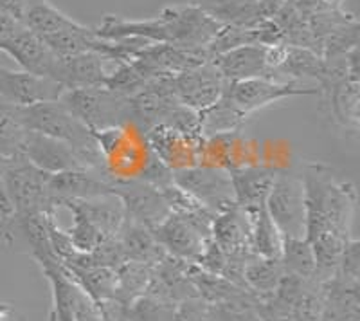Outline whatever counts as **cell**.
I'll return each mask as SVG.
<instances>
[{
    "mask_svg": "<svg viewBox=\"0 0 360 321\" xmlns=\"http://www.w3.org/2000/svg\"><path fill=\"white\" fill-rule=\"evenodd\" d=\"M304 239L315 256L314 280L335 276L340 255L352 237L356 211V191L352 182L335 175L323 163H310L303 172Z\"/></svg>",
    "mask_w": 360,
    "mask_h": 321,
    "instance_id": "obj_1",
    "label": "cell"
},
{
    "mask_svg": "<svg viewBox=\"0 0 360 321\" xmlns=\"http://www.w3.org/2000/svg\"><path fill=\"white\" fill-rule=\"evenodd\" d=\"M96 29L103 40L141 38L148 44L176 47H207L218 37L224 24L198 4L169 6L152 18L134 20L107 15Z\"/></svg>",
    "mask_w": 360,
    "mask_h": 321,
    "instance_id": "obj_2",
    "label": "cell"
},
{
    "mask_svg": "<svg viewBox=\"0 0 360 321\" xmlns=\"http://www.w3.org/2000/svg\"><path fill=\"white\" fill-rule=\"evenodd\" d=\"M20 112L27 130L62 141L78 153L83 165L90 172L101 173L103 177H107L94 132L76 115L70 114L60 99L31 105V107H20Z\"/></svg>",
    "mask_w": 360,
    "mask_h": 321,
    "instance_id": "obj_3",
    "label": "cell"
},
{
    "mask_svg": "<svg viewBox=\"0 0 360 321\" xmlns=\"http://www.w3.org/2000/svg\"><path fill=\"white\" fill-rule=\"evenodd\" d=\"M108 181H143L155 156L150 150L146 130L135 121L94 132Z\"/></svg>",
    "mask_w": 360,
    "mask_h": 321,
    "instance_id": "obj_4",
    "label": "cell"
},
{
    "mask_svg": "<svg viewBox=\"0 0 360 321\" xmlns=\"http://www.w3.org/2000/svg\"><path fill=\"white\" fill-rule=\"evenodd\" d=\"M0 179L11 215H56L49 195V173L38 170L24 156L0 157Z\"/></svg>",
    "mask_w": 360,
    "mask_h": 321,
    "instance_id": "obj_5",
    "label": "cell"
},
{
    "mask_svg": "<svg viewBox=\"0 0 360 321\" xmlns=\"http://www.w3.org/2000/svg\"><path fill=\"white\" fill-rule=\"evenodd\" d=\"M213 218L214 215L205 210L169 213L152 233L169 256L197 265L213 239Z\"/></svg>",
    "mask_w": 360,
    "mask_h": 321,
    "instance_id": "obj_6",
    "label": "cell"
},
{
    "mask_svg": "<svg viewBox=\"0 0 360 321\" xmlns=\"http://www.w3.org/2000/svg\"><path fill=\"white\" fill-rule=\"evenodd\" d=\"M60 101L92 132L135 121L130 96L119 94L107 87L70 89L63 92Z\"/></svg>",
    "mask_w": 360,
    "mask_h": 321,
    "instance_id": "obj_7",
    "label": "cell"
},
{
    "mask_svg": "<svg viewBox=\"0 0 360 321\" xmlns=\"http://www.w3.org/2000/svg\"><path fill=\"white\" fill-rule=\"evenodd\" d=\"M265 208L283 237L304 239V188L303 179L276 172L266 195Z\"/></svg>",
    "mask_w": 360,
    "mask_h": 321,
    "instance_id": "obj_8",
    "label": "cell"
},
{
    "mask_svg": "<svg viewBox=\"0 0 360 321\" xmlns=\"http://www.w3.org/2000/svg\"><path fill=\"white\" fill-rule=\"evenodd\" d=\"M224 94L236 111L249 118L256 111L270 103H276V101H283V99L294 98V96L321 94V92L319 87H307L295 80L278 82V80L269 78H250L227 83Z\"/></svg>",
    "mask_w": 360,
    "mask_h": 321,
    "instance_id": "obj_9",
    "label": "cell"
},
{
    "mask_svg": "<svg viewBox=\"0 0 360 321\" xmlns=\"http://www.w3.org/2000/svg\"><path fill=\"white\" fill-rule=\"evenodd\" d=\"M173 182L197 199L209 213L218 215L234 204V191L227 172L213 168L180 170L173 172Z\"/></svg>",
    "mask_w": 360,
    "mask_h": 321,
    "instance_id": "obj_10",
    "label": "cell"
},
{
    "mask_svg": "<svg viewBox=\"0 0 360 321\" xmlns=\"http://www.w3.org/2000/svg\"><path fill=\"white\" fill-rule=\"evenodd\" d=\"M146 139L153 156L172 172L200 166L204 136H193L166 125H155L146 130Z\"/></svg>",
    "mask_w": 360,
    "mask_h": 321,
    "instance_id": "obj_11",
    "label": "cell"
},
{
    "mask_svg": "<svg viewBox=\"0 0 360 321\" xmlns=\"http://www.w3.org/2000/svg\"><path fill=\"white\" fill-rule=\"evenodd\" d=\"M173 96L180 105L204 112L224 96L227 82L211 62L173 76Z\"/></svg>",
    "mask_w": 360,
    "mask_h": 321,
    "instance_id": "obj_12",
    "label": "cell"
},
{
    "mask_svg": "<svg viewBox=\"0 0 360 321\" xmlns=\"http://www.w3.org/2000/svg\"><path fill=\"white\" fill-rule=\"evenodd\" d=\"M65 92L49 76H38L27 70H11L0 65V99L17 107H31L45 101H56Z\"/></svg>",
    "mask_w": 360,
    "mask_h": 321,
    "instance_id": "obj_13",
    "label": "cell"
},
{
    "mask_svg": "<svg viewBox=\"0 0 360 321\" xmlns=\"http://www.w3.org/2000/svg\"><path fill=\"white\" fill-rule=\"evenodd\" d=\"M114 194L123 202L124 220L141 224L148 229H155L172 213L160 189L143 181L114 182Z\"/></svg>",
    "mask_w": 360,
    "mask_h": 321,
    "instance_id": "obj_14",
    "label": "cell"
},
{
    "mask_svg": "<svg viewBox=\"0 0 360 321\" xmlns=\"http://www.w3.org/2000/svg\"><path fill=\"white\" fill-rule=\"evenodd\" d=\"M107 60L101 54L85 53L78 56H56L49 78L70 91V89H90V87H105L112 70H108ZM115 65V63H114Z\"/></svg>",
    "mask_w": 360,
    "mask_h": 321,
    "instance_id": "obj_15",
    "label": "cell"
},
{
    "mask_svg": "<svg viewBox=\"0 0 360 321\" xmlns=\"http://www.w3.org/2000/svg\"><path fill=\"white\" fill-rule=\"evenodd\" d=\"M22 156L37 166L41 172L54 175V173L63 172H90L78 153L70 146H67L62 141H56L53 137L41 136V134L31 132L24 139L22 146Z\"/></svg>",
    "mask_w": 360,
    "mask_h": 321,
    "instance_id": "obj_16",
    "label": "cell"
},
{
    "mask_svg": "<svg viewBox=\"0 0 360 321\" xmlns=\"http://www.w3.org/2000/svg\"><path fill=\"white\" fill-rule=\"evenodd\" d=\"M269 46L249 44L225 51L211 58V63L217 67L221 78L227 83L250 78L274 80V73L269 67Z\"/></svg>",
    "mask_w": 360,
    "mask_h": 321,
    "instance_id": "obj_17",
    "label": "cell"
},
{
    "mask_svg": "<svg viewBox=\"0 0 360 321\" xmlns=\"http://www.w3.org/2000/svg\"><path fill=\"white\" fill-rule=\"evenodd\" d=\"M0 51L9 54L22 67V70H27V73L38 76H49L51 69L56 62V54L47 47V44L38 34L29 31L25 25L9 40L2 42Z\"/></svg>",
    "mask_w": 360,
    "mask_h": 321,
    "instance_id": "obj_18",
    "label": "cell"
},
{
    "mask_svg": "<svg viewBox=\"0 0 360 321\" xmlns=\"http://www.w3.org/2000/svg\"><path fill=\"white\" fill-rule=\"evenodd\" d=\"M37 264L51 285V313L49 321H74V301L78 294V285L70 280L69 272L56 255L34 256Z\"/></svg>",
    "mask_w": 360,
    "mask_h": 321,
    "instance_id": "obj_19",
    "label": "cell"
},
{
    "mask_svg": "<svg viewBox=\"0 0 360 321\" xmlns=\"http://www.w3.org/2000/svg\"><path fill=\"white\" fill-rule=\"evenodd\" d=\"M214 244L227 256H252L250 251V229L245 211L233 204L213 218L211 229Z\"/></svg>",
    "mask_w": 360,
    "mask_h": 321,
    "instance_id": "obj_20",
    "label": "cell"
},
{
    "mask_svg": "<svg viewBox=\"0 0 360 321\" xmlns=\"http://www.w3.org/2000/svg\"><path fill=\"white\" fill-rule=\"evenodd\" d=\"M274 175L276 170L265 168L262 165L231 172L229 177L234 191V204L243 211L259 210L265 206Z\"/></svg>",
    "mask_w": 360,
    "mask_h": 321,
    "instance_id": "obj_21",
    "label": "cell"
},
{
    "mask_svg": "<svg viewBox=\"0 0 360 321\" xmlns=\"http://www.w3.org/2000/svg\"><path fill=\"white\" fill-rule=\"evenodd\" d=\"M359 284L337 276L323 282V314L321 321H359Z\"/></svg>",
    "mask_w": 360,
    "mask_h": 321,
    "instance_id": "obj_22",
    "label": "cell"
},
{
    "mask_svg": "<svg viewBox=\"0 0 360 321\" xmlns=\"http://www.w3.org/2000/svg\"><path fill=\"white\" fill-rule=\"evenodd\" d=\"M121 249L127 262H139V264L157 265L168 253L164 251L160 244L153 237L152 229L141 224L124 220L123 227L117 235Z\"/></svg>",
    "mask_w": 360,
    "mask_h": 321,
    "instance_id": "obj_23",
    "label": "cell"
},
{
    "mask_svg": "<svg viewBox=\"0 0 360 321\" xmlns=\"http://www.w3.org/2000/svg\"><path fill=\"white\" fill-rule=\"evenodd\" d=\"M22 24L40 38H47L51 34L74 27L79 22L60 11L56 6L51 4L49 0H31L24 11Z\"/></svg>",
    "mask_w": 360,
    "mask_h": 321,
    "instance_id": "obj_24",
    "label": "cell"
},
{
    "mask_svg": "<svg viewBox=\"0 0 360 321\" xmlns=\"http://www.w3.org/2000/svg\"><path fill=\"white\" fill-rule=\"evenodd\" d=\"M242 210V208H240ZM250 229V251L263 258H279L283 249V235L266 213V208L245 211Z\"/></svg>",
    "mask_w": 360,
    "mask_h": 321,
    "instance_id": "obj_25",
    "label": "cell"
},
{
    "mask_svg": "<svg viewBox=\"0 0 360 321\" xmlns=\"http://www.w3.org/2000/svg\"><path fill=\"white\" fill-rule=\"evenodd\" d=\"M63 268L69 272L70 280L78 285L96 305L103 303V301L114 300L115 282H117L115 269L76 268V265H63Z\"/></svg>",
    "mask_w": 360,
    "mask_h": 321,
    "instance_id": "obj_26",
    "label": "cell"
},
{
    "mask_svg": "<svg viewBox=\"0 0 360 321\" xmlns=\"http://www.w3.org/2000/svg\"><path fill=\"white\" fill-rule=\"evenodd\" d=\"M283 276L285 269L279 258H263L254 255L243 268V284L259 300H265L274 293Z\"/></svg>",
    "mask_w": 360,
    "mask_h": 321,
    "instance_id": "obj_27",
    "label": "cell"
},
{
    "mask_svg": "<svg viewBox=\"0 0 360 321\" xmlns=\"http://www.w3.org/2000/svg\"><path fill=\"white\" fill-rule=\"evenodd\" d=\"M155 265L139 264V262H124L115 269L117 282H115L114 301L131 307L146 293L148 285L153 276Z\"/></svg>",
    "mask_w": 360,
    "mask_h": 321,
    "instance_id": "obj_28",
    "label": "cell"
},
{
    "mask_svg": "<svg viewBox=\"0 0 360 321\" xmlns=\"http://www.w3.org/2000/svg\"><path fill=\"white\" fill-rule=\"evenodd\" d=\"M328 63L323 56L315 51L307 49V47H294L285 46V56H283L281 65L278 67V75H290V80L303 78H317V82H323L326 76Z\"/></svg>",
    "mask_w": 360,
    "mask_h": 321,
    "instance_id": "obj_29",
    "label": "cell"
},
{
    "mask_svg": "<svg viewBox=\"0 0 360 321\" xmlns=\"http://www.w3.org/2000/svg\"><path fill=\"white\" fill-rule=\"evenodd\" d=\"M27 128L22 121L20 107L0 99V157L22 156V146L27 136Z\"/></svg>",
    "mask_w": 360,
    "mask_h": 321,
    "instance_id": "obj_30",
    "label": "cell"
},
{
    "mask_svg": "<svg viewBox=\"0 0 360 321\" xmlns=\"http://www.w3.org/2000/svg\"><path fill=\"white\" fill-rule=\"evenodd\" d=\"M281 260L285 275L299 276V278H314L315 256L307 239H290L283 237Z\"/></svg>",
    "mask_w": 360,
    "mask_h": 321,
    "instance_id": "obj_31",
    "label": "cell"
},
{
    "mask_svg": "<svg viewBox=\"0 0 360 321\" xmlns=\"http://www.w3.org/2000/svg\"><path fill=\"white\" fill-rule=\"evenodd\" d=\"M337 278L346 282L359 284L360 276V242L356 239H349L342 255H340L339 265L335 271Z\"/></svg>",
    "mask_w": 360,
    "mask_h": 321,
    "instance_id": "obj_32",
    "label": "cell"
},
{
    "mask_svg": "<svg viewBox=\"0 0 360 321\" xmlns=\"http://www.w3.org/2000/svg\"><path fill=\"white\" fill-rule=\"evenodd\" d=\"M173 321H209L207 303L202 298L182 301L173 310Z\"/></svg>",
    "mask_w": 360,
    "mask_h": 321,
    "instance_id": "obj_33",
    "label": "cell"
},
{
    "mask_svg": "<svg viewBox=\"0 0 360 321\" xmlns=\"http://www.w3.org/2000/svg\"><path fill=\"white\" fill-rule=\"evenodd\" d=\"M74 321H103L98 305L90 300L79 287L76 301H74Z\"/></svg>",
    "mask_w": 360,
    "mask_h": 321,
    "instance_id": "obj_34",
    "label": "cell"
},
{
    "mask_svg": "<svg viewBox=\"0 0 360 321\" xmlns=\"http://www.w3.org/2000/svg\"><path fill=\"white\" fill-rule=\"evenodd\" d=\"M31 0H0V11L22 22L24 11Z\"/></svg>",
    "mask_w": 360,
    "mask_h": 321,
    "instance_id": "obj_35",
    "label": "cell"
},
{
    "mask_svg": "<svg viewBox=\"0 0 360 321\" xmlns=\"http://www.w3.org/2000/svg\"><path fill=\"white\" fill-rule=\"evenodd\" d=\"M0 321H18V313L11 303H0Z\"/></svg>",
    "mask_w": 360,
    "mask_h": 321,
    "instance_id": "obj_36",
    "label": "cell"
},
{
    "mask_svg": "<svg viewBox=\"0 0 360 321\" xmlns=\"http://www.w3.org/2000/svg\"><path fill=\"white\" fill-rule=\"evenodd\" d=\"M11 213H13L11 206H9L8 199H6L4 186H2V179H0V220H4V218H8Z\"/></svg>",
    "mask_w": 360,
    "mask_h": 321,
    "instance_id": "obj_37",
    "label": "cell"
},
{
    "mask_svg": "<svg viewBox=\"0 0 360 321\" xmlns=\"http://www.w3.org/2000/svg\"><path fill=\"white\" fill-rule=\"evenodd\" d=\"M262 321H294L290 317H263Z\"/></svg>",
    "mask_w": 360,
    "mask_h": 321,
    "instance_id": "obj_38",
    "label": "cell"
}]
</instances>
